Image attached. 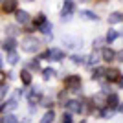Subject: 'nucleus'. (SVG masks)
<instances>
[{"label": "nucleus", "mask_w": 123, "mask_h": 123, "mask_svg": "<svg viewBox=\"0 0 123 123\" xmlns=\"http://www.w3.org/2000/svg\"><path fill=\"white\" fill-rule=\"evenodd\" d=\"M39 48H41V42L35 37H26L22 41V50L28 51V53H35V51H39Z\"/></svg>", "instance_id": "1"}, {"label": "nucleus", "mask_w": 123, "mask_h": 123, "mask_svg": "<svg viewBox=\"0 0 123 123\" xmlns=\"http://www.w3.org/2000/svg\"><path fill=\"white\" fill-rule=\"evenodd\" d=\"M81 77L75 75V74H72V75H68L66 79H64V85H66L68 90H79L81 88Z\"/></svg>", "instance_id": "2"}, {"label": "nucleus", "mask_w": 123, "mask_h": 123, "mask_svg": "<svg viewBox=\"0 0 123 123\" xmlns=\"http://www.w3.org/2000/svg\"><path fill=\"white\" fill-rule=\"evenodd\" d=\"M74 9H75L74 0H64V6H62V20H70Z\"/></svg>", "instance_id": "3"}, {"label": "nucleus", "mask_w": 123, "mask_h": 123, "mask_svg": "<svg viewBox=\"0 0 123 123\" xmlns=\"http://www.w3.org/2000/svg\"><path fill=\"white\" fill-rule=\"evenodd\" d=\"M64 107H66V110L70 114H77V112H83V103L81 101H77V99H70V101L64 103Z\"/></svg>", "instance_id": "4"}, {"label": "nucleus", "mask_w": 123, "mask_h": 123, "mask_svg": "<svg viewBox=\"0 0 123 123\" xmlns=\"http://www.w3.org/2000/svg\"><path fill=\"white\" fill-rule=\"evenodd\" d=\"M62 42L66 44V48H81L83 46V39H79V37H72V35H66L64 39H62Z\"/></svg>", "instance_id": "5"}, {"label": "nucleus", "mask_w": 123, "mask_h": 123, "mask_svg": "<svg viewBox=\"0 0 123 123\" xmlns=\"http://www.w3.org/2000/svg\"><path fill=\"white\" fill-rule=\"evenodd\" d=\"M48 57H50L51 61H62V59H64V53H62V50H59V48H51V50H48Z\"/></svg>", "instance_id": "6"}, {"label": "nucleus", "mask_w": 123, "mask_h": 123, "mask_svg": "<svg viewBox=\"0 0 123 123\" xmlns=\"http://www.w3.org/2000/svg\"><path fill=\"white\" fill-rule=\"evenodd\" d=\"M101 57H103V61L110 62V61L116 59V51H114L112 48H103V50H101Z\"/></svg>", "instance_id": "7"}, {"label": "nucleus", "mask_w": 123, "mask_h": 123, "mask_svg": "<svg viewBox=\"0 0 123 123\" xmlns=\"http://www.w3.org/2000/svg\"><path fill=\"white\" fill-rule=\"evenodd\" d=\"M2 11H4V13H13V11H17V0H4Z\"/></svg>", "instance_id": "8"}, {"label": "nucleus", "mask_w": 123, "mask_h": 123, "mask_svg": "<svg viewBox=\"0 0 123 123\" xmlns=\"http://www.w3.org/2000/svg\"><path fill=\"white\" fill-rule=\"evenodd\" d=\"M107 108H110V110H114V108H118V105H119V99H118V96L116 94H110V96H107Z\"/></svg>", "instance_id": "9"}, {"label": "nucleus", "mask_w": 123, "mask_h": 123, "mask_svg": "<svg viewBox=\"0 0 123 123\" xmlns=\"http://www.w3.org/2000/svg\"><path fill=\"white\" fill-rule=\"evenodd\" d=\"M119 75H121V72L116 70V68H108V70H105V77H107L108 81H118Z\"/></svg>", "instance_id": "10"}, {"label": "nucleus", "mask_w": 123, "mask_h": 123, "mask_svg": "<svg viewBox=\"0 0 123 123\" xmlns=\"http://www.w3.org/2000/svg\"><path fill=\"white\" fill-rule=\"evenodd\" d=\"M121 20H123V13H119V11H114L108 15V24H119Z\"/></svg>", "instance_id": "11"}, {"label": "nucleus", "mask_w": 123, "mask_h": 123, "mask_svg": "<svg viewBox=\"0 0 123 123\" xmlns=\"http://www.w3.org/2000/svg\"><path fill=\"white\" fill-rule=\"evenodd\" d=\"M17 22H20V24H28L30 22V13L28 11H17Z\"/></svg>", "instance_id": "12"}, {"label": "nucleus", "mask_w": 123, "mask_h": 123, "mask_svg": "<svg viewBox=\"0 0 123 123\" xmlns=\"http://www.w3.org/2000/svg\"><path fill=\"white\" fill-rule=\"evenodd\" d=\"M2 46H4L6 51H13V50L17 48V41L13 39V37H9V39H6V41H4V44H2Z\"/></svg>", "instance_id": "13"}, {"label": "nucleus", "mask_w": 123, "mask_h": 123, "mask_svg": "<svg viewBox=\"0 0 123 123\" xmlns=\"http://www.w3.org/2000/svg\"><path fill=\"white\" fill-rule=\"evenodd\" d=\"M53 119H55V114H53V110H48L44 116H42V119L39 123H53Z\"/></svg>", "instance_id": "14"}, {"label": "nucleus", "mask_w": 123, "mask_h": 123, "mask_svg": "<svg viewBox=\"0 0 123 123\" xmlns=\"http://www.w3.org/2000/svg\"><path fill=\"white\" fill-rule=\"evenodd\" d=\"M37 30H41L42 33H44V35H48V37L51 35V24H50V22H48V20L44 22V24H42V26H39Z\"/></svg>", "instance_id": "15"}, {"label": "nucleus", "mask_w": 123, "mask_h": 123, "mask_svg": "<svg viewBox=\"0 0 123 123\" xmlns=\"http://www.w3.org/2000/svg\"><path fill=\"white\" fill-rule=\"evenodd\" d=\"M20 79L24 85H31V74L28 72V70H22L20 72Z\"/></svg>", "instance_id": "16"}, {"label": "nucleus", "mask_w": 123, "mask_h": 123, "mask_svg": "<svg viewBox=\"0 0 123 123\" xmlns=\"http://www.w3.org/2000/svg\"><path fill=\"white\" fill-rule=\"evenodd\" d=\"M105 70H107V68H101V66H98V68H94L92 79H101V77L105 75Z\"/></svg>", "instance_id": "17"}, {"label": "nucleus", "mask_w": 123, "mask_h": 123, "mask_svg": "<svg viewBox=\"0 0 123 123\" xmlns=\"http://www.w3.org/2000/svg\"><path fill=\"white\" fill-rule=\"evenodd\" d=\"M0 123H17V116H13V114H6V116L0 118Z\"/></svg>", "instance_id": "18"}, {"label": "nucleus", "mask_w": 123, "mask_h": 123, "mask_svg": "<svg viewBox=\"0 0 123 123\" xmlns=\"http://www.w3.org/2000/svg\"><path fill=\"white\" fill-rule=\"evenodd\" d=\"M7 61H9V64H17L18 62V55H17V51H7Z\"/></svg>", "instance_id": "19"}, {"label": "nucleus", "mask_w": 123, "mask_h": 123, "mask_svg": "<svg viewBox=\"0 0 123 123\" xmlns=\"http://www.w3.org/2000/svg\"><path fill=\"white\" fill-rule=\"evenodd\" d=\"M55 75V70H53V68H44V70H42V79H51V77Z\"/></svg>", "instance_id": "20"}, {"label": "nucleus", "mask_w": 123, "mask_h": 123, "mask_svg": "<svg viewBox=\"0 0 123 123\" xmlns=\"http://www.w3.org/2000/svg\"><path fill=\"white\" fill-rule=\"evenodd\" d=\"M99 62V55H98V51L94 50V53L90 57H86V64H98Z\"/></svg>", "instance_id": "21"}, {"label": "nucleus", "mask_w": 123, "mask_h": 123, "mask_svg": "<svg viewBox=\"0 0 123 123\" xmlns=\"http://www.w3.org/2000/svg\"><path fill=\"white\" fill-rule=\"evenodd\" d=\"M72 62L74 64H86V57H83V55H72Z\"/></svg>", "instance_id": "22"}, {"label": "nucleus", "mask_w": 123, "mask_h": 123, "mask_svg": "<svg viewBox=\"0 0 123 123\" xmlns=\"http://www.w3.org/2000/svg\"><path fill=\"white\" fill-rule=\"evenodd\" d=\"M81 17L86 20H98V15H94L92 11H81Z\"/></svg>", "instance_id": "23"}, {"label": "nucleus", "mask_w": 123, "mask_h": 123, "mask_svg": "<svg viewBox=\"0 0 123 123\" xmlns=\"http://www.w3.org/2000/svg\"><path fill=\"white\" fill-rule=\"evenodd\" d=\"M116 37H118V31H116V30H108L105 41H107V42H112V41H116Z\"/></svg>", "instance_id": "24"}, {"label": "nucleus", "mask_w": 123, "mask_h": 123, "mask_svg": "<svg viewBox=\"0 0 123 123\" xmlns=\"http://www.w3.org/2000/svg\"><path fill=\"white\" fill-rule=\"evenodd\" d=\"M28 99H30V103H35V101H39L41 99V92L39 90H33V92L28 96Z\"/></svg>", "instance_id": "25"}, {"label": "nucleus", "mask_w": 123, "mask_h": 123, "mask_svg": "<svg viewBox=\"0 0 123 123\" xmlns=\"http://www.w3.org/2000/svg\"><path fill=\"white\" fill-rule=\"evenodd\" d=\"M44 22H46V17H44V13H39V15H37V18H35V28L42 26Z\"/></svg>", "instance_id": "26"}, {"label": "nucleus", "mask_w": 123, "mask_h": 123, "mask_svg": "<svg viewBox=\"0 0 123 123\" xmlns=\"http://www.w3.org/2000/svg\"><path fill=\"white\" fill-rule=\"evenodd\" d=\"M4 108H6V110H13V108H17V101H15V99L6 101V103H4Z\"/></svg>", "instance_id": "27"}, {"label": "nucleus", "mask_w": 123, "mask_h": 123, "mask_svg": "<svg viewBox=\"0 0 123 123\" xmlns=\"http://www.w3.org/2000/svg\"><path fill=\"white\" fill-rule=\"evenodd\" d=\"M6 31H7L11 37H15V35H17V28H15V26H7V28H6Z\"/></svg>", "instance_id": "28"}, {"label": "nucleus", "mask_w": 123, "mask_h": 123, "mask_svg": "<svg viewBox=\"0 0 123 123\" xmlns=\"http://www.w3.org/2000/svg\"><path fill=\"white\" fill-rule=\"evenodd\" d=\"M62 123H74V119H72V116H70V112L62 116Z\"/></svg>", "instance_id": "29"}, {"label": "nucleus", "mask_w": 123, "mask_h": 123, "mask_svg": "<svg viewBox=\"0 0 123 123\" xmlns=\"http://www.w3.org/2000/svg\"><path fill=\"white\" fill-rule=\"evenodd\" d=\"M92 44H94V50H96V48H99V46L103 44V39H94Z\"/></svg>", "instance_id": "30"}, {"label": "nucleus", "mask_w": 123, "mask_h": 123, "mask_svg": "<svg viewBox=\"0 0 123 123\" xmlns=\"http://www.w3.org/2000/svg\"><path fill=\"white\" fill-rule=\"evenodd\" d=\"M114 61H119V62H123V50L116 53V59H114Z\"/></svg>", "instance_id": "31"}, {"label": "nucleus", "mask_w": 123, "mask_h": 123, "mask_svg": "<svg viewBox=\"0 0 123 123\" xmlns=\"http://www.w3.org/2000/svg\"><path fill=\"white\" fill-rule=\"evenodd\" d=\"M6 92H7V88H6V86H0V98H4Z\"/></svg>", "instance_id": "32"}, {"label": "nucleus", "mask_w": 123, "mask_h": 123, "mask_svg": "<svg viewBox=\"0 0 123 123\" xmlns=\"http://www.w3.org/2000/svg\"><path fill=\"white\" fill-rule=\"evenodd\" d=\"M6 77H7V75H6V74H4V72H0V85H2V83H4V81H6Z\"/></svg>", "instance_id": "33"}, {"label": "nucleus", "mask_w": 123, "mask_h": 123, "mask_svg": "<svg viewBox=\"0 0 123 123\" xmlns=\"http://www.w3.org/2000/svg\"><path fill=\"white\" fill-rule=\"evenodd\" d=\"M118 110H119V112L123 114V103H119V105H118Z\"/></svg>", "instance_id": "34"}, {"label": "nucleus", "mask_w": 123, "mask_h": 123, "mask_svg": "<svg viewBox=\"0 0 123 123\" xmlns=\"http://www.w3.org/2000/svg\"><path fill=\"white\" fill-rule=\"evenodd\" d=\"M118 81H119V86H123V75H119V79H118Z\"/></svg>", "instance_id": "35"}, {"label": "nucleus", "mask_w": 123, "mask_h": 123, "mask_svg": "<svg viewBox=\"0 0 123 123\" xmlns=\"http://www.w3.org/2000/svg\"><path fill=\"white\" fill-rule=\"evenodd\" d=\"M0 66H2V57H0Z\"/></svg>", "instance_id": "36"}, {"label": "nucleus", "mask_w": 123, "mask_h": 123, "mask_svg": "<svg viewBox=\"0 0 123 123\" xmlns=\"http://www.w3.org/2000/svg\"><path fill=\"white\" fill-rule=\"evenodd\" d=\"M28 2H31V0H28Z\"/></svg>", "instance_id": "37"}]
</instances>
